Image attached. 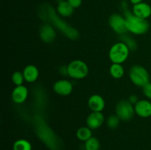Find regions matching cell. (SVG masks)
I'll return each mask as SVG.
<instances>
[{
  "label": "cell",
  "mask_w": 151,
  "mask_h": 150,
  "mask_svg": "<svg viewBox=\"0 0 151 150\" xmlns=\"http://www.w3.org/2000/svg\"><path fill=\"white\" fill-rule=\"evenodd\" d=\"M105 117L101 112H92L87 117L86 124L91 129L100 128L104 123Z\"/></svg>",
  "instance_id": "9c48e42d"
},
{
  "label": "cell",
  "mask_w": 151,
  "mask_h": 150,
  "mask_svg": "<svg viewBox=\"0 0 151 150\" xmlns=\"http://www.w3.org/2000/svg\"><path fill=\"white\" fill-rule=\"evenodd\" d=\"M109 23L111 28L116 33L122 35H125L128 32L126 21H125V17L121 15L116 14V13L112 14L109 18Z\"/></svg>",
  "instance_id": "52a82bcc"
},
{
  "label": "cell",
  "mask_w": 151,
  "mask_h": 150,
  "mask_svg": "<svg viewBox=\"0 0 151 150\" xmlns=\"http://www.w3.org/2000/svg\"><path fill=\"white\" fill-rule=\"evenodd\" d=\"M130 1H131V2L134 5V4H139V3L142 2L143 0H130Z\"/></svg>",
  "instance_id": "83f0119b"
},
{
  "label": "cell",
  "mask_w": 151,
  "mask_h": 150,
  "mask_svg": "<svg viewBox=\"0 0 151 150\" xmlns=\"http://www.w3.org/2000/svg\"><path fill=\"white\" fill-rule=\"evenodd\" d=\"M128 101H129L132 104H134V105H135V104L139 101L138 97H137L136 95H131V96L129 97V99H128Z\"/></svg>",
  "instance_id": "484cf974"
},
{
  "label": "cell",
  "mask_w": 151,
  "mask_h": 150,
  "mask_svg": "<svg viewBox=\"0 0 151 150\" xmlns=\"http://www.w3.org/2000/svg\"><path fill=\"white\" fill-rule=\"evenodd\" d=\"M40 38L44 42L52 43L56 37V32L52 26L50 24H44L40 29Z\"/></svg>",
  "instance_id": "7c38bea8"
},
{
  "label": "cell",
  "mask_w": 151,
  "mask_h": 150,
  "mask_svg": "<svg viewBox=\"0 0 151 150\" xmlns=\"http://www.w3.org/2000/svg\"><path fill=\"white\" fill-rule=\"evenodd\" d=\"M74 7H72L67 1H60L57 7V11L61 16L69 17L72 15L74 12Z\"/></svg>",
  "instance_id": "2e32d148"
},
{
  "label": "cell",
  "mask_w": 151,
  "mask_h": 150,
  "mask_svg": "<svg viewBox=\"0 0 151 150\" xmlns=\"http://www.w3.org/2000/svg\"><path fill=\"white\" fill-rule=\"evenodd\" d=\"M116 115L121 121L131 120L135 115V109L128 100H121L116 105Z\"/></svg>",
  "instance_id": "8992f818"
},
{
  "label": "cell",
  "mask_w": 151,
  "mask_h": 150,
  "mask_svg": "<svg viewBox=\"0 0 151 150\" xmlns=\"http://www.w3.org/2000/svg\"><path fill=\"white\" fill-rule=\"evenodd\" d=\"M121 39H122V42H123L129 48L130 50H134L137 49V42L135 41V40L132 38V37L129 36L128 35H122L121 37Z\"/></svg>",
  "instance_id": "44dd1931"
},
{
  "label": "cell",
  "mask_w": 151,
  "mask_h": 150,
  "mask_svg": "<svg viewBox=\"0 0 151 150\" xmlns=\"http://www.w3.org/2000/svg\"><path fill=\"white\" fill-rule=\"evenodd\" d=\"M142 91L144 95L147 97V99L151 100V83L148 82L146 85L142 87Z\"/></svg>",
  "instance_id": "cb8c5ba5"
},
{
  "label": "cell",
  "mask_w": 151,
  "mask_h": 150,
  "mask_svg": "<svg viewBox=\"0 0 151 150\" xmlns=\"http://www.w3.org/2000/svg\"><path fill=\"white\" fill-rule=\"evenodd\" d=\"M60 72L62 74H63V75H65V74H67L68 75L67 66H66V67H65V66H63V67H62V68H60Z\"/></svg>",
  "instance_id": "4316f807"
},
{
  "label": "cell",
  "mask_w": 151,
  "mask_h": 150,
  "mask_svg": "<svg viewBox=\"0 0 151 150\" xmlns=\"http://www.w3.org/2000/svg\"><path fill=\"white\" fill-rule=\"evenodd\" d=\"M53 89L58 95L68 96L72 92L73 85L72 82L67 79H60L54 84Z\"/></svg>",
  "instance_id": "ba28073f"
},
{
  "label": "cell",
  "mask_w": 151,
  "mask_h": 150,
  "mask_svg": "<svg viewBox=\"0 0 151 150\" xmlns=\"http://www.w3.org/2000/svg\"><path fill=\"white\" fill-rule=\"evenodd\" d=\"M24 80H25L24 77L23 73L20 71H16L12 75V81L16 86L22 85Z\"/></svg>",
  "instance_id": "603a6c76"
},
{
  "label": "cell",
  "mask_w": 151,
  "mask_h": 150,
  "mask_svg": "<svg viewBox=\"0 0 151 150\" xmlns=\"http://www.w3.org/2000/svg\"><path fill=\"white\" fill-rule=\"evenodd\" d=\"M67 1L74 8L79 7L82 4V0H67Z\"/></svg>",
  "instance_id": "d4e9b609"
},
{
  "label": "cell",
  "mask_w": 151,
  "mask_h": 150,
  "mask_svg": "<svg viewBox=\"0 0 151 150\" xmlns=\"http://www.w3.org/2000/svg\"><path fill=\"white\" fill-rule=\"evenodd\" d=\"M85 150H86V149H85Z\"/></svg>",
  "instance_id": "f1b7e54d"
},
{
  "label": "cell",
  "mask_w": 151,
  "mask_h": 150,
  "mask_svg": "<svg viewBox=\"0 0 151 150\" xmlns=\"http://www.w3.org/2000/svg\"><path fill=\"white\" fill-rule=\"evenodd\" d=\"M41 11L44 13L45 15H47L48 16L47 18H49L51 20V21H52V23L58 29H60V31H62L66 36L69 37V38H72V39H75L76 38H78V31L75 30L72 27H71L67 24L65 23L64 21L58 18V16L56 15L55 10L50 5H46L44 7L43 6L41 7Z\"/></svg>",
  "instance_id": "7a4b0ae2"
},
{
  "label": "cell",
  "mask_w": 151,
  "mask_h": 150,
  "mask_svg": "<svg viewBox=\"0 0 151 150\" xmlns=\"http://www.w3.org/2000/svg\"><path fill=\"white\" fill-rule=\"evenodd\" d=\"M110 74L115 79H119V78L122 77L125 73V70L122 66L119 63H113L111 66L110 69Z\"/></svg>",
  "instance_id": "ac0fdd59"
},
{
  "label": "cell",
  "mask_w": 151,
  "mask_h": 150,
  "mask_svg": "<svg viewBox=\"0 0 151 150\" xmlns=\"http://www.w3.org/2000/svg\"><path fill=\"white\" fill-rule=\"evenodd\" d=\"M77 138L82 141H88L89 138L92 137V132L91 129L88 126H82L79 128L77 131Z\"/></svg>",
  "instance_id": "e0dca14e"
},
{
  "label": "cell",
  "mask_w": 151,
  "mask_h": 150,
  "mask_svg": "<svg viewBox=\"0 0 151 150\" xmlns=\"http://www.w3.org/2000/svg\"><path fill=\"white\" fill-rule=\"evenodd\" d=\"M132 12L135 16L141 19H147L151 15V7L147 3H139L137 4H134Z\"/></svg>",
  "instance_id": "8fae6325"
},
{
  "label": "cell",
  "mask_w": 151,
  "mask_h": 150,
  "mask_svg": "<svg viewBox=\"0 0 151 150\" xmlns=\"http://www.w3.org/2000/svg\"><path fill=\"white\" fill-rule=\"evenodd\" d=\"M28 96V90L25 86H16L12 92V99L16 104H22L26 101Z\"/></svg>",
  "instance_id": "4fadbf2b"
},
{
  "label": "cell",
  "mask_w": 151,
  "mask_h": 150,
  "mask_svg": "<svg viewBox=\"0 0 151 150\" xmlns=\"http://www.w3.org/2000/svg\"><path fill=\"white\" fill-rule=\"evenodd\" d=\"M130 49L123 42L114 44L109 51V58L113 63H124L129 56Z\"/></svg>",
  "instance_id": "277c9868"
},
{
  "label": "cell",
  "mask_w": 151,
  "mask_h": 150,
  "mask_svg": "<svg viewBox=\"0 0 151 150\" xmlns=\"http://www.w3.org/2000/svg\"><path fill=\"white\" fill-rule=\"evenodd\" d=\"M24 77L25 81L27 82L32 83L34 82L38 77L39 75V71L36 66L33 65H28L24 68L23 71Z\"/></svg>",
  "instance_id": "9a60e30c"
},
{
  "label": "cell",
  "mask_w": 151,
  "mask_h": 150,
  "mask_svg": "<svg viewBox=\"0 0 151 150\" xmlns=\"http://www.w3.org/2000/svg\"><path fill=\"white\" fill-rule=\"evenodd\" d=\"M122 8L123 10L124 17L126 21L128 31L136 35H144L150 28V24L147 19H143L135 16L128 9V5L125 1H122Z\"/></svg>",
  "instance_id": "6da1fadb"
},
{
  "label": "cell",
  "mask_w": 151,
  "mask_h": 150,
  "mask_svg": "<svg viewBox=\"0 0 151 150\" xmlns=\"http://www.w3.org/2000/svg\"><path fill=\"white\" fill-rule=\"evenodd\" d=\"M119 121L120 119H119L116 114L111 115L109 116L107 119V125L110 129H116L119 124Z\"/></svg>",
  "instance_id": "7402d4cb"
},
{
  "label": "cell",
  "mask_w": 151,
  "mask_h": 150,
  "mask_svg": "<svg viewBox=\"0 0 151 150\" xmlns=\"http://www.w3.org/2000/svg\"><path fill=\"white\" fill-rule=\"evenodd\" d=\"M68 75L75 79L85 78L88 74V67L85 62L80 60L71 62L67 66Z\"/></svg>",
  "instance_id": "5b68a950"
},
{
  "label": "cell",
  "mask_w": 151,
  "mask_h": 150,
  "mask_svg": "<svg viewBox=\"0 0 151 150\" xmlns=\"http://www.w3.org/2000/svg\"><path fill=\"white\" fill-rule=\"evenodd\" d=\"M13 149V150H32V145L27 140L19 139L14 143Z\"/></svg>",
  "instance_id": "d6986e66"
},
{
  "label": "cell",
  "mask_w": 151,
  "mask_h": 150,
  "mask_svg": "<svg viewBox=\"0 0 151 150\" xmlns=\"http://www.w3.org/2000/svg\"><path fill=\"white\" fill-rule=\"evenodd\" d=\"M100 143L99 140L95 137H91V138L86 141L85 149L86 150H100Z\"/></svg>",
  "instance_id": "ffe728a7"
},
{
  "label": "cell",
  "mask_w": 151,
  "mask_h": 150,
  "mask_svg": "<svg viewBox=\"0 0 151 150\" xmlns=\"http://www.w3.org/2000/svg\"><path fill=\"white\" fill-rule=\"evenodd\" d=\"M129 77L134 85L142 88L150 82V75L147 69L139 65H135L131 68Z\"/></svg>",
  "instance_id": "3957f363"
},
{
  "label": "cell",
  "mask_w": 151,
  "mask_h": 150,
  "mask_svg": "<svg viewBox=\"0 0 151 150\" xmlns=\"http://www.w3.org/2000/svg\"><path fill=\"white\" fill-rule=\"evenodd\" d=\"M88 104L92 112H102L105 108L104 99L98 94H94L88 99Z\"/></svg>",
  "instance_id": "5bb4252c"
},
{
  "label": "cell",
  "mask_w": 151,
  "mask_h": 150,
  "mask_svg": "<svg viewBox=\"0 0 151 150\" xmlns=\"http://www.w3.org/2000/svg\"><path fill=\"white\" fill-rule=\"evenodd\" d=\"M136 114L142 118H148L151 116V102L148 100H139L134 105Z\"/></svg>",
  "instance_id": "30bf717a"
}]
</instances>
